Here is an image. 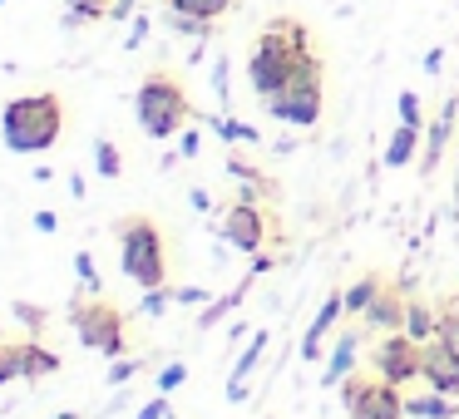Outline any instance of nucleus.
<instances>
[{"instance_id": "obj_1", "label": "nucleus", "mask_w": 459, "mask_h": 419, "mask_svg": "<svg viewBox=\"0 0 459 419\" xmlns=\"http://www.w3.org/2000/svg\"><path fill=\"white\" fill-rule=\"evenodd\" d=\"M307 55H311V30H307V25L291 21V15L267 21V25H262V35L252 40V50H247V84H252V94H262V99L281 94Z\"/></svg>"}, {"instance_id": "obj_2", "label": "nucleus", "mask_w": 459, "mask_h": 419, "mask_svg": "<svg viewBox=\"0 0 459 419\" xmlns=\"http://www.w3.org/2000/svg\"><path fill=\"white\" fill-rule=\"evenodd\" d=\"M65 133V99L60 94H21L0 109V139L5 149L35 158V153L55 149Z\"/></svg>"}, {"instance_id": "obj_3", "label": "nucleus", "mask_w": 459, "mask_h": 419, "mask_svg": "<svg viewBox=\"0 0 459 419\" xmlns=\"http://www.w3.org/2000/svg\"><path fill=\"white\" fill-rule=\"evenodd\" d=\"M114 237H119V271L134 281L139 291L169 286V252H163V232L153 218L129 212V218L114 222Z\"/></svg>"}, {"instance_id": "obj_4", "label": "nucleus", "mask_w": 459, "mask_h": 419, "mask_svg": "<svg viewBox=\"0 0 459 419\" xmlns=\"http://www.w3.org/2000/svg\"><path fill=\"white\" fill-rule=\"evenodd\" d=\"M134 119H139V129L149 133V139H159V143L178 139V133L188 129V119H193L188 90H183L169 70L143 74L139 90H134Z\"/></svg>"}, {"instance_id": "obj_5", "label": "nucleus", "mask_w": 459, "mask_h": 419, "mask_svg": "<svg viewBox=\"0 0 459 419\" xmlns=\"http://www.w3.org/2000/svg\"><path fill=\"white\" fill-rule=\"evenodd\" d=\"M70 326L80 336L84 350H100L104 360L129 355V336H124V311L109 306L104 296H90V291H74L70 301Z\"/></svg>"}, {"instance_id": "obj_6", "label": "nucleus", "mask_w": 459, "mask_h": 419, "mask_svg": "<svg viewBox=\"0 0 459 419\" xmlns=\"http://www.w3.org/2000/svg\"><path fill=\"white\" fill-rule=\"evenodd\" d=\"M267 114L277 124H287V129H311V124H321V104H326V80H321V55L311 50L307 60L297 64V74H291V84L281 94H272Z\"/></svg>"}, {"instance_id": "obj_7", "label": "nucleus", "mask_w": 459, "mask_h": 419, "mask_svg": "<svg viewBox=\"0 0 459 419\" xmlns=\"http://www.w3.org/2000/svg\"><path fill=\"white\" fill-rule=\"evenodd\" d=\"M341 405H346V419H405L400 385H385L380 375H346L341 380Z\"/></svg>"}, {"instance_id": "obj_8", "label": "nucleus", "mask_w": 459, "mask_h": 419, "mask_svg": "<svg viewBox=\"0 0 459 419\" xmlns=\"http://www.w3.org/2000/svg\"><path fill=\"white\" fill-rule=\"evenodd\" d=\"M420 365H425V340H415L410 330H390L385 340H376L370 350V370H376L385 385L405 389L410 380H420Z\"/></svg>"}, {"instance_id": "obj_9", "label": "nucleus", "mask_w": 459, "mask_h": 419, "mask_svg": "<svg viewBox=\"0 0 459 419\" xmlns=\"http://www.w3.org/2000/svg\"><path fill=\"white\" fill-rule=\"evenodd\" d=\"M267 222H272V218L257 208V202H232V208L222 212L218 232H222V242H228V247L257 257V252L267 247Z\"/></svg>"}, {"instance_id": "obj_10", "label": "nucleus", "mask_w": 459, "mask_h": 419, "mask_svg": "<svg viewBox=\"0 0 459 419\" xmlns=\"http://www.w3.org/2000/svg\"><path fill=\"white\" fill-rule=\"evenodd\" d=\"M420 380L439 395H455L459 399V340L435 336L425 340V365H420Z\"/></svg>"}, {"instance_id": "obj_11", "label": "nucleus", "mask_w": 459, "mask_h": 419, "mask_svg": "<svg viewBox=\"0 0 459 419\" xmlns=\"http://www.w3.org/2000/svg\"><path fill=\"white\" fill-rule=\"evenodd\" d=\"M459 129V99L449 94L445 104H439V114L425 124V149H420V173H435L439 168V158H445V143H449V133Z\"/></svg>"}, {"instance_id": "obj_12", "label": "nucleus", "mask_w": 459, "mask_h": 419, "mask_svg": "<svg viewBox=\"0 0 459 419\" xmlns=\"http://www.w3.org/2000/svg\"><path fill=\"white\" fill-rule=\"evenodd\" d=\"M341 316H346V291H331V296L321 301L316 321L307 326V336H301V350H297V355H301V360H321V355H326V336L336 330Z\"/></svg>"}, {"instance_id": "obj_13", "label": "nucleus", "mask_w": 459, "mask_h": 419, "mask_svg": "<svg viewBox=\"0 0 459 419\" xmlns=\"http://www.w3.org/2000/svg\"><path fill=\"white\" fill-rule=\"evenodd\" d=\"M360 340H366V330H341L336 336V346H331V355H326V370H321V385L326 389H341V380L356 375Z\"/></svg>"}, {"instance_id": "obj_14", "label": "nucleus", "mask_w": 459, "mask_h": 419, "mask_svg": "<svg viewBox=\"0 0 459 419\" xmlns=\"http://www.w3.org/2000/svg\"><path fill=\"white\" fill-rule=\"evenodd\" d=\"M360 326H366V330H376V336H390V330H405V296L385 286V291H380V296L366 306Z\"/></svg>"}, {"instance_id": "obj_15", "label": "nucleus", "mask_w": 459, "mask_h": 419, "mask_svg": "<svg viewBox=\"0 0 459 419\" xmlns=\"http://www.w3.org/2000/svg\"><path fill=\"white\" fill-rule=\"evenodd\" d=\"M405 419H459V399L425 385V395H405Z\"/></svg>"}, {"instance_id": "obj_16", "label": "nucleus", "mask_w": 459, "mask_h": 419, "mask_svg": "<svg viewBox=\"0 0 459 419\" xmlns=\"http://www.w3.org/2000/svg\"><path fill=\"white\" fill-rule=\"evenodd\" d=\"M45 336H25L21 340V380H45L60 370V355L50 346H40Z\"/></svg>"}, {"instance_id": "obj_17", "label": "nucleus", "mask_w": 459, "mask_h": 419, "mask_svg": "<svg viewBox=\"0 0 459 419\" xmlns=\"http://www.w3.org/2000/svg\"><path fill=\"white\" fill-rule=\"evenodd\" d=\"M420 143H425V129L395 124V133H390V143H385V168H410L415 153H420Z\"/></svg>"}, {"instance_id": "obj_18", "label": "nucleus", "mask_w": 459, "mask_h": 419, "mask_svg": "<svg viewBox=\"0 0 459 419\" xmlns=\"http://www.w3.org/2000/svg\"><path fill=\"white\" fill-rule=\"evenodd\" d=\"M262 350H267V336H252V346L242 350L238 365H232V375H228V399H232V405H242V399H247V375L257 370Z\"/></svg>"}, {"instance_id": "obj_19", "label": "nucleus", "mask_w": 459, "mask_h": 419, "mask_svg": "<svg viewBox=\"0 0 459 419\" xmlns=\"http://www.w3.org/2000/svg\"><path fill=\"white\" fill-rule=\"evenodd\" d=\"M247 291H252V271H247V277H242V281H238V286H232V291H228V296H212V301H208V306H203V311H198V330H212V326H218V321H228V316H232V311H238V306H242V296H247Z\"/></svg>"}, {"instance_id": "obj_20", "label": "nucleus", "mask_w": 459, "mask_h": 419, "mask_svg": "<svg viewBox=\"0 0 459 419\" xmlns=\"http://www.w3.org/2000/svg\"><path fill=\"white\" fill-rule=\"evenodd\" d=\"M212 129V139H222V143H247V149H257L262 143V133H257V124H242V119H232V114H218V119H203Z\"/></svg>"}, {"instance_id": "obj_21", "label": "nucleus", "mask_w": 459, "mask_h": 419, "mask_svg": "<svg viewBox=\"0 0 459 419\" xmlns=\"http://www.w3.org/2000/svg\"><path fill=\"white\" fill-rule=\"evenodd\" d=\"M163 25H169L178 40H193V45H208V35H212V21H198V15H183V11H173V5H163Z\"/></svg>"}, {"instance_id": "obj_22", "label": "nucleus", "mask_w": 459, "mask_h": 419, "mask_svg": "<svg viewBox=\"0 0 459 419\" xmlns=\"http://www.w3.org/2000/svg\"><path fill=\"white\" fill-rule=\"evenodd\" d=\"M405 330L415 340H435L439 336V311L429 301H405Z\"/></svg>"}, {"instance_id": "obj_23", "label": "nucleus", "mask_w": 459, "mask_h": 419, "mask_svg": "<svg viewBox=\"0 0 459 419\" xmlns=\"http://www.w3.org/2000/svg\"><path fill=\"white\" fill-rule=\"evenodd\" d=\"M380 291H385V277H380V271H366V277L346 291V316H366V306L380 296Z\"/></svg>"}, {"instance_id": "obj_24", "label": "nucleus", "mask_w": 459, "mask_h": 419, "mask_svg": "<svg viewBox=\"0 0 459 419\" xmlns=\"http://www.w3.org/2000/svg\"><path fill=\"white\" fill-rule=\"evenodd\" d=\"M11 316L25 326V336H45V326H50V311L35 301H11Z\"/></svg>"}, {"instance_id": "obj_25", "label": "nucleus", "mask_w": 459, "mask_h": 419, "mask_svg": "<svg viewBox=\"0 0 459 419\" xmlns=\"http://www.w3.org/2000/svg\"><path fill=\"white\" fill-rule=\"evenodd\" d=\"M94 173L109 178V183L124 173V158H119V149H114V139H94Z\"/></svg>"}, {"instance_id": "obj_26", "label": "nucleus", "mask_w": 459, "mask_h": 419, "mask_svg": "<svg viewBox=\"0 0 459 419\" xmlns=\"http://www.w3.org/2000/svg\"><path fill=\"white\" fill-rule=\"evenodd\" d=\"M169 5L183 15H198V21H222L232 11V0H169Z\"/></svg>"}, {"instance_id": "obj_27", "label": "nucleus", "mask_w": 459, "mask_h": 419, "mask_svg": "<svg viewBox=\"0 0 459 419\" xmlns=\"http://www.w3.org/2000/svg\"><path fill=\"white\" fill-rule=\"evenodd\" d=\"M74 277H80V291H90V296H100V291H104L100 267H94V252H90V247L74 252Z\"/></svg>"}, {"instance_id": "obj_28", "label": "nucleus", "mask_w": 459, "mask_h": 419, "mask_svg": "<svg viewBox=\"0 0 459 419\" xmlns=\"http://www.w3.org/2000/svg\"><path fill=\"white\" fill-rule=\"evenodd\" d=\"M395 114H400V124H410V129H425V104H420L415 90H400Z\"/></svg>"}, {"instance_id": "obj_29", "label": "nucleus", "mask_w": 459, "mask_h": 419, "mask_svg": "<svg viewBox=\"0 0 459 419\" xmlns=\"http://www.w3.org/2000/svg\"><path fill=\"white\" fill-rule=\"evenodd\" d=\"M169 306H178V301H173V286H153V291H143V301L134 311H139V316H163Z\"/></svg>"}, {"instance_id": "obj_30", "label": "nucleus", "mask_w": 459, "mask_h": 419, "mask_svg": "<svg viewBox=\"0 0 459 419\" xmlns=\"http://www.w3.org/2000/svg\"><path fill=\"white\" fill-rule=\"evenodd\" d=\"M21 380V340H5L0 346V385Z\"/></svg>"}, {"instance_id": "obj_31", "label": "nucleus", "mask_w": 459, "mask_h": 419, "mask_svg": "<svg viewBox=\"0 0 459 419\" xmlns=\"http://www.w3.org/2000/svg\"><path fill=\"white\" fill-rule=\"evenodd\" d=\"M149 365V360H139V355H119V360H109V385H129L139 370Z\"/></svg>"}, {"instance_id": "obj_32", "label": "nucleus", "mask_w": 459, "mask_h": 419, "mask_svg": "<svg viewBox=\"0 0 459 419\" xmlns=\"http://www.w3.org/2000/svg\"><path fill=\"white\" fill-rule=\"evenodd\" d=\"M183 380H188V365H183V360H173V365H163L159 375H153V385H159V395H173Z\"/></svg>"}, {"instance_id": "obj_33", "label": "nucleus", "mask_w": 459, "mask_h": 419, "mask_svg": "<svg viewBox=\"0 0 459 419\" xmlns=\"http://www.w3.org/2000/svg\"><path fill=\"white\" fill-rule=\"evenodd\" d=\"M212 90H218V104L222 109H232V84H228V60H212Z\"/></svg>"}, {"instance_id": "obj_34", "label": "nucleus", "mask_w": 459, "mask_h": 419, "mask_svg": "<svg viewBox=\"0 0 459 419\" xmlns=\"http://www.w3.org/2000/svg\"><path fill=\"white\" fill-rule=\"evenodd\" d=\"M228 173H232V178H242V183H272V178H262V173L242 158V153H228Z\"/></svg>"}, {"instance_id": "obj_35", "label": "nucleus", "mask_w": 459, "mask_h": 419, "mask_svg": "<svg viewBox=\"0 0 459 419\" xmlns=\"http://www.w3.org/2000/svg\"><path fill=\"white\" fill-rule=\"evenodd\" d=\"M65 30H84V25H100V15L94 11H80V5H65Z\"/></svg>"}, {"instance_id": "obj_36", "label": "nucleus", "mask_w": 459, "mask_h": 419, "mask_svg": "<svg viewBox=\"0 0 459 419\" xmlns=\"http://www.w3.org/2000/svg\"><path fill=\"white\" fill-rule=\"evenodd\" d=\"M173 301H178V306H198V311H203L212 296H208L203 286H173Z\"/></svg>"}, {"instance_id": "obj_37", "label": "nucleus", "mask_w": 459, "mask_h": 419, "mask_svg": "<svg viewBox=\"0 0 459 419\" xmlns=\"http://www.w3.org/2000/svg\"><path fill=\"white\" fill-rule=\"evenodd\" d=\"M143 40H149V15H134V21H129V35H124V50H139Z\"/></svg>"}, {"instance_id": "obj_38", "label": "nucleus", "mask_w": 459, "mask_h": 419, "mask_svg": "<svg viewBox=\"0 0 459 419\" xmlns=\"http://www.w3.org/2000/svg\"><path fill=\"white\" fill-rule=\"evenodd\" d=\"M134 419H169V395H153V399H149V405H143Z\"/></svg>"}, {"instance_id": "obj_39", "label": "nucleus", "mask_w": 459, "mask_h": 419, "mask_svg": "<svg viewBox=\"0 0 459 419\" xmlns=\"http://www.w3.org/2000/svg\"><path fill=\"white\" fill-rule=\"evenodd\" d=\"M35 232H40V237H55V232H60V218H55L50 208H40L35 212Z\"/></svg>"}, {"instance_id": "obj_40", "label": "nucleus", "mask_w": 459, "mask_h": 419, "mask_svg": "<svg viewBox=\"0 0 459 419\" xmlns=\"http://www.w3.org/2000/svg\"><path fill=\"white\" fill-rule=\"evenodd\" d=\"M178 153H183V158H198V153H203V139H198L193 129H183V133H178Z\"/></svg>"}, {"instance_id": "obj_41", "label": "nucleus", "mask_w": 459, "mask_h": 419, "mask_svg": "<svg viewBox=\"0 0 459 419\" xmlns=\"http://www.w3.org/2000/svg\"><path fill=\"white\" fill-rule=\"evenodd\" d=\"M139 15V0H114L109 5V21H134Z\"/></svg>"}, {"instance_id": "obj_42", "label": "nucleus", "mask_w": 459, "mask_h": 419, "mask_svg": "<svg viewBox=\"0 0 459 419\" xmlns=\"http://www.w3.org/2000/svg\"><path fill=\"white\" fill-rule=\"evenodd\" d=\"M65 5H80V11H94L100 21H109V5H114V0H65Z\"/></svg>"}, {"instance_id": "obj_43", "label": "nucleus", "mask_w": 459, "mask_h": 419, "mask_svg": "<svg viewBox=\"0 0 459 419\" xmlns=\"http://www.w3.org/2000/svg\"><path fill=\"white\" fill-rule=\"evenodd\" d=\"M188 202H193V212H212V192L208 188H193Z\"/></svg>"}, {"instance_id": "obj_44", "label": "nucleus", "mask_w": 459, "mask_h": 419, "mask_svg": "<svg viewBox=\"0 0 459 419\" xmlns=\"http://www.w3.org/2000/svg\"><path fill=\"white\" fill-rule=\"evenodd\" d=\"M277 267V257H267V252H257V257H252V277H262V271H272Z\"/></svg>"}, {"instance_id": "obj_45", "label": "nucleus", "mask_w": 459, "mask_h": 419, "mask_svg": "<svg viewBox=\"0 0 459 419\" xmlns=\"http://www.w3.org/2000/svg\"><path fill=\"white\" fill-rule=\"evenodd\" d=\"M439 70H445V50H429L425 55V74H439Z\"/></svg>"}, {"instance_id": "obj_46", "label": "nucleus", "mask_w": 459, "mask_h": 419, "mask_svg": "<svg viewBox=\"0 0 459 419\" xmlns=\"http://www.w3.org/2000/svg\"><path fill=\"white\" fill-rule=\"evenodd\" d=\"M455 218H459V158H455Z\"/></svg>"}, {"instance_id": "obj_47", "label": "nucleus", "mask_w": 459, "mask_h": 419, "mask_svg": "<svg viewBox=\"0 0 459 419\" xmlns=\"http://www.w3.org/2000/svg\"><path fill=\"white\" fill-rule=\"evenodd\" d=\"M0 346H5V326H0Z\"/></svg>"}, {"instance_id": "obj_48", "label": "nucleus", "mask_w": 459, "mask_h": 419, "mask_svg": "<svg viewBox=\"0 0 459 419\" xmlns=\"http://www.w3.org/2000/svg\"><path fill=\"white\" fill-rule=\"evenodd\" d=\"M0 5H5V0H0Z\"/></svg>"}, {"instance_id": "obj_49", "label": "nucleus", "mask_w": 459, "mask_h": 419, "mask_svg": "<svg viewBox=\"0 0 459 419\" xmlns=\"http://www.w3.org/2000/svg\"><path fill=\"white\" fill-rule=\"evenodd\" d=\"M163 5H169V0H163Z\"/></svg>"}]
</instances>
